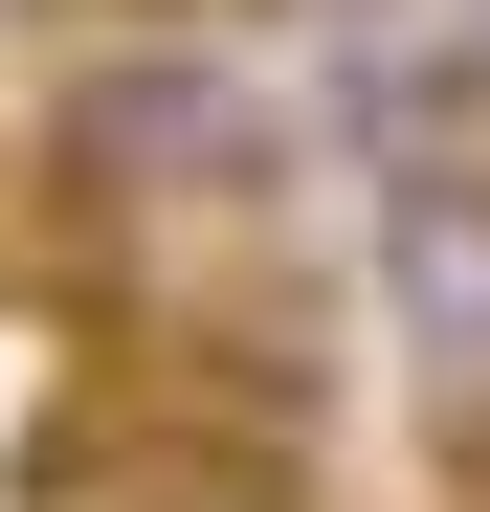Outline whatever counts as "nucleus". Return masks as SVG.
I'll list each match as a JSON object with an SVG mask.
<instances>
[{"instance_id":"nucleus-1","label":"nucleus","mask_w":490,"mask_h":512,"mask_svg":"<svg viewBox=\"0 0 490 512\" xmlns=\"http://www.w3.org/2000/svg\"><path fill=\"white\" fill-rule=\"evenodd\" d=\"M357 268H379V334H401V379H424V423L490 468V134H401L379 156Z\"/></svg>"},{"instance_id":"nucleus-2","label":"nucleus","mask_w":490,"mask_h":512,"mask_svg":"<svg viewBox=\"0 0 490 512\" xmlns=\"http://www.w3.org/2000/svg\"><path fill=\"white\" fill-rule=\"evenodd\" d=\"M179 512H201V490H179Z\"/></svg>"}]
</instances>
